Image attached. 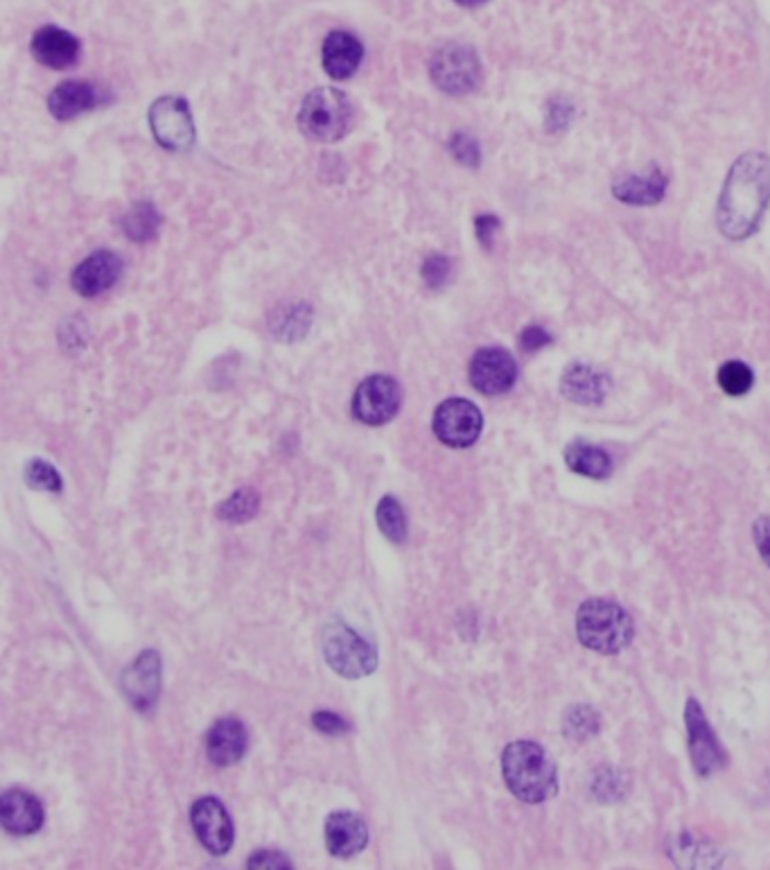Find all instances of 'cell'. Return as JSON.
<instances>
[{
	"label": "cell",
	"instance_id": "obj_11",
	"mask_svg": "<svg viewBox=\"0 0 770 870\" xmlns=\"http://www.w3.org/2000/svg\"><path fill=\"white\" fill-rule=\"evenodd\" d=\"M517 380V365L504 348H481L470 362V382L483 395H502Z\"/></svg>",
	"mask_w": 770,
	"mask_h": 870
},
{
	"label": "cell",
	"instance_id": "obj_14",
	"mask_svg": "<svg viewBox=\"0 0 770 870\" xmlns=\"http://www.w3.org/2000/svg\"><path fill=\"white\" fill-rule=\"evenodd\" d=\"M0 823L10 835H34L44 825V805L25 789H10L0 799Z\"/></svg>",
	"mask_w": 770,
	"mask_h": 870
},
{
	"label": "cell",
	"instance_id": "obj_10",
	"mask_svg": "<svg viewBox=\"0 0 770 870\" xmlns=\"http://www.w3.org/2000/svg\"><path fill=\"white\" fill-rule=\"evenodd\" d=\"M684 722H687V735H689V754H692L696 773L707 778V776L716 773L718 769H723L727 762L725 750L718 744V739L705 717V712L696 699L687 701Z\"/></svg>",
	"mask_w": 770,
	"mask_h": 870
},
{
	"label": "cell",
	"instance_id": "obj_36",
	"mask_svg": "<svg viewBox=\"0 0 770 870\" xmlns=\"http://www.w3.org/2000/svg\"><path fill=\"white\" fill-rule=\"evenodd\" d=\"M752 534H755V543H757V549H759V554H761V559H763L766 566L770 568V516L759 518V521L755 523Z\"/></svg>",
	"mask_w": 770,
	"mask_h": 870
},
{
	"label": "cell",
	"instance_id": "obj_31",
	"mask_svg": "<svg viewBox=\"0 0 770 870\" xmlns=\"http://www.w3.org/2000/svg\"><path fill=\"white\" fill-rule=\"evenodd\" d=\"M450 152L455 154V158H457L459 164L470 166V168H477L479 161H481V152H479L477 141L472 136L464 134V132H457L450 138Z\"/></svg>",
	"mask_w": 770,
	"mask_h": 870
},
{
	"label": "cell",
	"instance_id": "obj_2",
	"mask_svg": "<svg viewBox=\"0 0 770 870\" xmlns=\"http://www.w3.org/2000/svg\"><path fill=\"white\" fill-rule=\"evenodd\" d=\"M502 773L511 794L522 803L538 805L554 799L558 791L554 760L532 739H520L504 748Z\"/></svg>",
	"mask_w": 770,
	"mask_h": 870
},
{
	"label": "cell",
	"instance_id": "obj_27",
	"mask_svg": "<svg viewBox=\"0 0 770 870\" xmlns=\"http://www.w3.org/2000/svg\"><path fill=\"white\" fill-rule=\"evenodd\" d=\"M752 382H755V376H752V371H750V367L748 365H744V362H739V360H733V362H725L721 369H718V384H721V389L727 393V395H746L750 389H752Z\"/></svg>",
	"mask_w": 770,
	"mask_h": 870
},
{
	"label": "cell",
	"instance_id": "obj_29",
	"mask_svg": "<svg viewBox=\"0 0 770 870\" xmlns=\"http://www.w3.org/2000/svg\"><path fill=\"white\" fill-rule=\"evenodd\" d=\"M599 730V715L592 707L579 705L574 710L567 712L565 720V735L574 739H585L592 737Z\"/></svg>",
	"mask_w": 770,
	"mask_h": 870
},
{
	"label": "cell",
	"instance_id": "obj_25",
	"mask_svg": "<svg viewBox=\"0 0 770 870\" xmlns=\"http://www.w3.org/2000/svg\"><path fill=\"white\" fill-rule=\"evenodd\" d=\"M376 518H378V527L389 540L404 543V538H408V516H404L402 504L395 498L387 495L378 502Z\"/></svg>",
	"mask_w": 770,
	"mask_h": 870
},
{
	"label": "cell",
	"instance_id": "obj_7",
	"mask_svg": "<svg viewBox=\"0 0 770 870\" xmlns=\"http://www.w3.org/2000/svg\"><path fill=\"white\" fill-rule=\"evenodd\" d=\"M432 427L440 444L450 448H468L479 439L483 416L475 403L466 399H448L436 408Z\"/></svg>",
	"mask_w": 770,
	"mask_h": 870
},
{
	"label": "cell",
	"instance_id": "obj_5",
	"mask_svg": "<svg viewBox=\"0 0 770 870\" xmlns=\"http://www.w3.org/2000/svg\"><path fill=\"white\" fill-rule=\"evenodd\" d=\"M323 656L328 665L346 679L369 677L378 667V654L371 643L344 622H333L323 638Z\"/></svg>",
	"mask_w": 770,
	"mask_h": 870
},
{
	"label": "cell",
	"instance_id": "obj_6",
	"mask_svg": "<svg viewBox=\"0 0 770 870\" xmlns=\"http://www.w3.org/2000/svg\"><path fill=\"white\" fill-rule=\"evenodd\" d=\"M432 79L450 96H466L481 82V64L472 48L461 44L443 46L432 57Z\"/></svg>",
	"mask_w": 770,
	"mask_h": 870
},
{
	"label": "cell",
	"instance_id": "obj_16",
	"mask_svg": "<svg viewBox=\"0 0 770 870\" xmlns=\"http://www.w3.org/2000/svg\"><path fill=\"white\" fill-rule=\"evenodd\" d=\"M369 844V827L355 812H333L326 821V846L333 857L348 859Z\"/></svg>",
	"mask_w": 770,
	"mask_h": 870
},
{
	"label": "cell",
	"instance_id": "obj_21",
	"mask_svg": "<svg viewBox=\"0 0 770 870\" xmlns=\"http://www.w3.org/2000/svg\"><path fill=\"white\" fill-rule=\"evenodd\" d=\"M667 175L660 168H654L648 175H628L615 183L613 192L620 202L633 207H651L658 204L667 192Z\"/></svg>",
	"mask_w": 770,
	"mask_h": 870
},
{
	"label": "cell",
	"instance_id": "obj_12",
	"mask_svg": "<svg viewBox=\"0 0 770 870\" xmlns=\"http://www.w3.org/2000/svg\"><path fill=\"white\" fill-rule=\"evenodd\" d=\"M194 833L211 855H226L233 846V823L226 807L215 796L199 799L190 810Z\"/></svg>",
	"mask_w": 770,
	"mask_h": 870
},
{
	"label": "cell",
	"instance_id": "obj_23",
	"mask_svg": "<svg viewBox=\"0 0 770 870\" xmlns=\"http://www.w3.org/2000/svg\"><path fill=\"white\" fill-rule=\"evenodd\" d=\"M565 464L570 466V470L585 475L592 480H603L613 470V459L603 448L585 444V442H574L565 448Z\"/></svg>",
	"mask_w": 770,
	"mask_h": 870
},
{
	"label": "cell",
	"instance_id": "obj_13",
	"mask_svg": "<svg viewBox=\"0 0 770 870\" xmlns=\"http://www.w3.org/2000/svg\"><path fill=\"white\" fill-rule=\"evenodd\" d=\"M123 692L130 703L141 712L149 710L156 703L160 692V658L154 649L143 651L125 671Z\"/></svg>",
	"mask_w": 770,
	"mask_h": 870
},
{
	"label": "cell",
	"instance_id": "obj_37",
	"mask_svg": "<svg viewBox=\"0 0 770 870\" xmlns=\"http://www.w3.org/2000/svg\"><path fill=\"white\" fill-rule=\"evenodd\" d=\"M249 866L254 868H292V861L286 857V855H280V852H269V850H260L258 855H254L252 859H249Z\"/></svg>",
	"mask_w": 770,
	"mask_h": 870
},
{
	"label": "cell",
	"instance_id": "obj_20",
	"mask_svg": "<svg viewBox=\"0 0 770 870\" xmlns=\"http://www.w3.org/2000/svg\"><path fill=\"white\" fill-rule=\"evenodd\" d=\"M364 57L359 38L350 32H331L323 44V68L333 79H348L357 72Z\"/></svg>",
	"mask_w": 770,
	"mask_h": 870
},
{
	"label": "cell",
	"instance_id": "obj_33",
	"mask_svg": "<svg viewBox=\"0 0 770 870\" xmlns=\"http://www.w3.org/2000/svg\"><path fill=\"white\" fill-rule=\"evenodd\" d=\"M312 724H314V728H316L319 733H323V735H333V737L344 735V733L350 730L348 722L342 720L339 715H335V712H314Z\"/></svg>",
	"mask_w": 770,
	"mask_h": 870
},
{
	"label": "cell",
	"instance_id": "obj_28",
	"mask_svg": "<svg viewBox=\"0 0 770 870\" xmlns=\"http://www.w3.org/2000/svg\"><path fill=\"white\" fill-rule=\"evenodd\" d=\"M25 482L30 489L36 491H51V493L62 491V478L57 468L44 459H34L25 466Z\"/></svg>",
	"mask_w": 770,
	"mask_h": 870
},
{
	"label": "cell",
	"instance_id": "obj_19",
	"mask_svg": "<svg viewBox=\"0 0 770 870\" xmlns=\"http://www.w3.org/2000/svg\"><path fill=\"white\" fill-rule=\"evenodd\" d=\"M32 55L38 64L62 70L77 62L79 42L70 32L55 25H46L32 36Z\"/></svg>",
	"mask_w": 770,
	"mask_h": 870
},
{
	"label": "cell",
	"instance_id": "obj_1",
	"mask_svg": "<svg viewBox=\"0 0 770 870\" xmlns=\"http://www.w3.org/2000/svg\"><path fill=\"white\" fill-rule=\"evenodd\" d=\"M770 202V158L748 152L733 166L723 186L716 222L729 241L752 235Z\"/></svg>",
	"mask_w": 770,
	"mask_h": 870
},
{
	"label": "cell",
	"instance_id": "obj_30",
	"mask_svg": "<svg viewBox=\"0 0 770 870\" xmlns=\"http://www.w3.org/2000/svg\"><path fill=\"white\" fill-rule=\"evenodd\" d=\"M572 115H574L572 102H567L565 98H554V100L547 104L545 125H547L549 132L558 134V132H562L567 125L572 123Z\"/></svg>",
	"mask_w": 770,
	"mask_h": 870
},
{
	"label": "cell",
	"instance_id": "obj_22",
	"mask_svg": "<svg viewBox=\"0 0 770 870\" xmlns=\"http://www.w3.org/2000/svg\"><path fill=\"white\" fill-rule=\"evenodd\" d=\"M98 104H100V93L96 91V87L87 82H64L48 98V109L57 121H70V118L82 115L85 111H91Z\"/></svg>",
	"mask_w": 770,
	"mask_h": 870
},
{
	"label": "cell",
	"instance_id": "obj_38",
	"mask_svg": "<svg viewBox=\"0 0 770 870\" xmlns=\"http://www.w3.org/2000/svg\"><path fill=\"white\" fill-rule=\"evenodd\" d=\"M457 3L464 5V8H477V5L486 3V0H457Z\"/></svg>",
	"mask_w": 770,
	"mask_h": 870
},
{
	"label": "cell",
	"instance_id": "obj_26",
	"mask_svg": "<svg viewBox=\"0 0 770 870\" xmlns=\"http://www.w3.org/2000/svg\"><path fill=\"white\" fill-rule=\"evenodd\" d=\"M258 506H260L258 493H256L254 489L245 487V489H239L237 493H233L226 502L220 504L217 516H220L222 521L235 523V525H237V523H247V521H252V518L256 516Z\"/></svg>",
	"mask_w": 770,
	"mask_h": 870
},
{
	"label": "cell",
	"instance_id": "obj_24",
	"mask_svg": "<svg viewBox=\"0 0 770 870\" xmlns=\"http://www.w3.org/2000/svg\"><path fill=\"white\" fill-rule=\"evenodd\" d=\"M160 226V215L149 202H138L130 209V213L123 217V228L125 233L136 243H145L149 237L156 235Z\"/></svg>",
	"mask_w": 770,
	"mask_h": 870
},
{
	"label": "cell",
	"instance_id": "obj_4",
	"mask_svg": "<svg viewBox=\"0 0 770 870\" xmlns=\"http://www.w3.org/2000/svg\"><path fill=\"white\" fill-rule=\"evenodd\" d=\"M350 125L353 104L342 91L333 87L314 89L301 104L299 127L312 141L335 143L348 134Z\"/></svg>",
	"mask_w": 770,
	"mask_h": 870
},
{
	"label": "cell",
	"instance_id": "obj_32",
	"mask_svg": "<svg viewBox=\"0 0 770 870\" xmlns=\"http://www.w3.org/2000/svg\"><path fill=\"white\" fill-rule=\"evenodd\" d=\"M423 279L429 288H440L450 279V260L445 256H429L423 265Z\"/></svg>",
	"mask_w": 770,
	"mask_h": 870
},
{
	"label": "cell",
	"instance_id": "obj_8",
	"mask_svg": "<svg viewBox=\"0 0 770 870\" xmlns=\"http://www.w3.org/2000/svg\"><path fill=\"white\" fill-rule=\"evenodd\" d=\"M402 403L400 384L391 376H371L353 395V416L367 425L389 423Z\"/></svg>",
	"mask_w": 770,
	"mask_h": 870
},
{
	"label": "cell",
	"instance_id": "obj_3",
	"mask_svg": "<svg viewBox=\"0 0 770 870\" xmlns=\"http://www.w3.org/2000/svg\"><path fill=\"white\" fill-rule=\"evenodd\" d=\"M577 633L583 647L596 654H620L633 640L630 615L611 600H588L577 613Z\"/></svg>",
	"mask_w": 770,
	"mask_h": 870
},
{
	"label": "cell",
	"instance_id": "obj_9",
	"mask_svg": "<svg viewBox=\"0 0 770 870\" xmlns=\"http://www.w3.org/2000/svg\"><path fill=\"white\" fill-rule=\"evenodd\" d=\"M149 127L166 149H188L194 143V123L183 98H160L149 109Z\"/></svg>",
	"mask_w": 770,
	"mask_h": 870
},
{
	"label": "cell",
	"instance_id": "obj_18",
	"mask_svg": "<svg viewBox=\"0 0 770 870\" xmlns=\"http://www.w3.org/2000/svg\"><path fill=\"white\" fill-rule=\"evenodd\" d=\"M560 391L567 401L577 405H599L607 391H611V378L590 365L574 362L572 367L565 369Z\"/></svg>",
	"mask_w": 770,
	"mask_h": 870
},
{
	"label": "cell",
	"instance_id": "obj_34",
	"mask_svg": "<svg viewBox=\"0 0 770 870\" xmlns=\"http://www.w3.org/2000/svg\"><path fill=\"white\" fill-rule=\"evenodd\" d=\"M551 344V335L543 326H526L520 335V348L524 353H536Z\"/></svg>",
	"mask_w": 770,
	"mask_h": 870
},
{
	"label": "cell",
	"instance_id": "obj_35",
	"mask_svg": "<svg viewBox=\"0 0 770 870\" xmlns=\"http://www.w3.org/2000/svg\"><path fill=\"white\" fill-rule=\"evenodd\" d=\"M498 228H500V220L495 215H479L475 220V231H477V237L483 247L493 245V237H495Z\"/></svg>",
	"mask_w": 770,
	"mask_h": 870
},
{
	"label": "cell",
	"instance_id": "obj_17",
	"mask_svg": "<svg viewBox=\"0 0 770 870\" xmlns=\"http://www.w3.org/2000/svg\"><path fill=\"white\" fill-rule=\"evenodd\" d=\"M249 737L247 728L239 720L226 717L220 720L207 737V754L215 767H231L237 765L247 754Z\"/></svg>",
	"mask_w": 770,
	"mask_h": 870
},
{
	"label": "cell",
	"instance_id": "obj_15",
	"mask_svg": "<svg viewBox=\"0 0 770 870\" xmlns=\"http://www.w3.org/2000/svg\"><path fill=\"white\" fill-rule=\"evenodd\" d=\"M123 271V263L113 252H96L72 271V288L82 297H98L111 290Z\"/></svg>",
	"mask_w": 770,
	"mask_h": 870
}]
</instances>
